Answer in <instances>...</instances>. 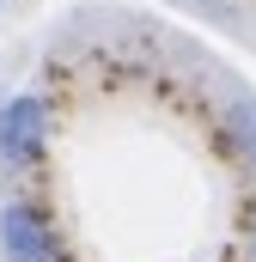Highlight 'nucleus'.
I'll list each match as a JSON object with an SVG mask.
<instances>
[{
	"label": "nucleus",
	"mask_w": 256,
	"mask_h": 262,
	"mask_svg": "<svg viewBox=\"0 0 256 262\" xmlns=\"http://www.w3.org/2000/svg\"><path fill=\"white\" fill-rule=\"evenodd\" d=\"M43 165H49V98L43 92L0 98V171L37 177Z\"/></svg>",
	"instance_id": "nucleus-1"
},
{
	"label": "nucleus",
	"mask_w": 256,
	"mask_h": 262,
	"mask_svg": "<svg viewBox=\"0 0 256 262\" xmlns=\"http://www.w3.org/2000/svg\"><path fill=\"white\" fill-rule=\"evenodd\" d=\"M0 256L6 262H67L49 207L31 195H6L0 201Z\"/></svg>",
	"instance_id": "nucleus-2"
},
{
	"label": "nucleus",
	"mask_w": 256,
	"mask_h": 262,
	"mask_svg": "<svg viewBox=\"0 0 256 262\" xmlns=\"http://www.w3.org/2000/svg\"><path fill=\"white\" fill-rule=\"evenodd\" d=\"M226 128H232V146L256 165V98H232L226 104Z\"/></svg>",
	"instance_id": "nucleus-3"
},
{
	"label": "nucleus",
	"mask_w": 256,
	"mask_h": 262,
	"mask_svg": "<svg viewBox=\"0 0 256 262\" xmlns=\"http://www.w3.org/2000/svg\"><path fill=\"white\" fill-rule=\"evenodd\" d=\"M250 262H256V226H250Z\"/></svg>",
	"instance_id": "nucleus-4"
},
{
	"label": "nucleus",
	"mask_w": 256,
	"mask_h": 262,
	"mask_svg": "<svg viewBox=\"0 0 256 262\" xmlns=\"http://www.w3.org/2000/svg\"><path fill=\"white\" fill-rule=\"evenodd\" d=\"M0 12H6V0H0Z\"/></svg>",
	"instance_id": "nucleus-5"
}]
</instances>
